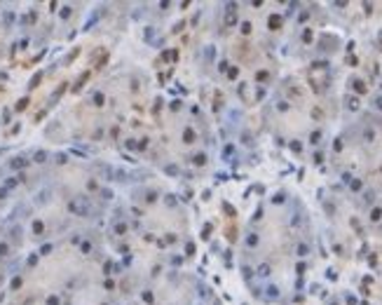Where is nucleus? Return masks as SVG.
Instances as JSON below:
<instances>
[{
  "label": "nucleus",
  "mask_w": 382,
  "mask_h": 305,
  "mask_svg": "<svg viewBox=\"0 0 382 305\" xmlns=\"http://www.w3.org/2000/svg\"><path fill=\"white\" fill-rule=\"evenodd\" d=\"M258 275H260V277H267V275H270V265H260V268H258Z\"/></svg>",
  "instance_id": "f257e3e1"
},
{
  "label": "nucleus",
  "mask_w": 382,
  "mask_h": 305,
  "mask_svg": "<svg viewBox=\"0 0 382 305\" xmlns=\"http://www.w3.org/2000/svg\"><path fill=\"white\" fill-rule=\"evenodd\" d=\"M267 291H270V294H267V296H270V298H277V296H279V294H277V289H274V286H270V289H267Z\"/></svg>",
  "instance_id": "f03ea898"
}]
</instances>
